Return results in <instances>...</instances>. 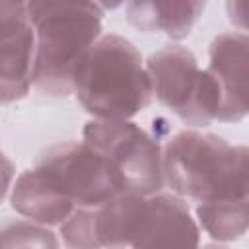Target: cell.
<instances>
[{
    "instance_id": "obj_9",
    "label": "cell",
    "mask_w": 249,
    "mask_h": 249,
    "mask_svg": "<svg viewBox=\"0 0 249 249\" xmlns=\"http://www.w3.org/2000/svg\"><path fill=\"white\" fill-rule=\"evenodd\" d=\"M2 27V103L23 99L33 86L35 70V29L27 10L0 16Z\"/></svg>"
},
{
    "instance_id": "obj_6",
    "label": "cell",
    "mask_w": 249,
    "mask_h": 249,
    "mask_svg": "<svg viewBox=\"0 0 249 249\" xmlns=\"http://www.w3.org/2000/svg\"><path fill=\"white\" fill-rule=\"evenodd\" d=\"M33 167L76 208H95L124 193L109 161L86 140L53 144L41 152Z\"/></svg>"
},
{
    "instance_id": "obj_8",
    "label": "cell",
    "mask_w": 249,
    "mask_h": 249,
    "mask_svg": "<svg viewBox=\"0 0 249 249\" xmlns=\"http://www.w3.org/2000/svg\"><path fill=\"white\" fill-rule=\"evenodd\" d=\"M200 243V228L191 216L187 198L177 193H154L146 196L142 220L132 247L185 245Z\"/></svg>"
},
{
    "instance_id": "obj_15",
    "label": "cell",
    "mask_w": 249,
    "mask_h": 249,
    "mask_svg": "<svg viewBox=\"0 0 249 249\" xmlns=\"http://www.w3.org/2000/svg\"><path fill=\"white\" fill-rule=\"evenodd\" d=\"M226 14L237 29L249 33V0H226Z\"/></svg>"
},
{
    "instance_id": "obj_16",
    "label": "cell",
    "mask_w": 249,
    "mask_h": 249,
    "mask_svg": "<svg viewBox=\"0 0 249 249\" xmlns=\"http://www.w3.org/2000/svg\"><path fill=\"white\" fill-rule=\"evenodd\" d=\"M27 2L29 0H0V16L23 12L27 10Z\"/></svg>"
},
{
    "instance_id": "obj_5",
    "label": "cell",
    "mask_w": 249,
    "mask_h": 249,
    "mask_svg": "<svg viewBox=\"0 0 249 249\" xmlns=\"http://www.w3.org/2000/svg\"><path fill=\"white\" fill-rule=\"evenodd\" d=\"M82 136L109 161L124 191L154 195L163 189V152L130 119H91L86 123Z\"/></svg>"
},
{
    "instance_id": "obj_2",
    "label": "cell",
    "mask_w": 249,
    "mask_h": 249,
    "mask_svg": "<svg viewBox=\"0 0 249 249\" xmlns=\"http://www.w3.org/2000/svg\"><path fill=\"white\" fill-rule=\"evenodd\" d=\"M72 93L93 119H130L150 105L154 88L138 49L128 39L107 33L78 60Z\"/></svg>"
},
{
    "instance_id": "obj_7",
    "label": "cell",
    "mask_w": 249,
    "mask_h": 249,
    "mask_svg": "<svg viewBox=\"0 0 249 249\" xmlns=\"http://www.w3.org/2000/svg\"><path fill=\"white\" fill-rule=\"evenodd\" d=\"M208 72L220 89L218 121H241L249 115V33H218L208 47Z\"/></svg>"
},
{
    "instance_id": "obj_1",
    "label": "cell",
    "mask_w": 249,
    "mask_h": 249,
    "mask_svg": "<svg viewBox=\"0 0 249 249\" xmlns=\"http://www.w3.org/2000/svg\"><path fill=\"white\" fill-rule=\"evenodd\" d=\"M103 8L93 0H29L37 53L33 88L45 97L72 93V72L84 53L101 37Z\"/></svg>"
},
{
    "instance_id": "obj_12",
    "label": "cell",
    "mask_w": 249,
    "mask_h": 249,
    "mask_svg": "<svg viewBox=\"0 0 249 249\" xmlns=\"http://www.w3.org/2000/svg\"><path fill=\"white\" fill-rule=\"evenodd\" d=\"M148 195L119 193L101 206L91 208L93 239L97 247H132Z\"/></svg>"
},
{
    "instance_id": "obj_11",
    "label": "cell",
    "mask_w": 249,
    "mask_h": 249,
    "mask_svg": "<svg viewBox=\"0 0 249 249\" xmlns=\"http://www.w3.org/2000/svg\"><path fill=\"white\" fill-rule=\"evenodd\" d=\"M10 204L23 218L43 226H60L76 210V206L56 193L35 167L18 175L10 191Z\"/></svg>"
},
{
    "instance_id": "obj_17",
    "label": "cell",
    "mask_w": 249,
    "mask_h": 249,
    "mask_svg": "<svg viewBox=\"0 0 249 249\" xmlns=\"http://www.w3.org/2000/svg\"><path fill=\"white\" fill-rule=\"evenodd\" d=\"M93 2H95L99 8H103V10L107 12V10H117V8L123 6L126 0H93Z\"/></svg>"
},
{
    "instance_id": "obj_3",
    "label": "cell",
    "mask_w": 249,
    "mask_h": 249,
    "mask_svg": "<svg viewBox=\"0 0 249 249\" xmlns=\"http://www.w3.org/2000/svg\"><path fill=\"white\" fill-rule=\"evenodd\" d=\"M163 173L173 193L196 204L249 198V146L187 128L167 142Z\"/></svg>"
},
{
    "instance_id": "obj_13",
    "label": "cell",
    "mask_w": 249,
    "mask_h": 249,
    "mask_svg": "<svg viewBox=\"0 0 249 249\" xmlns=\"http://www.w3.org/2000/svg\"><path fill=\"white\" fill-rule=\"evenodd\" d=\"M200 228L216 241L228 243L249 231V198H220L195 206Z\"/></svg>"
},
{
    "instance_id": "obj_10",
    "label": "cell",
    "mask_w": 249,
    "mask_h": 249,
    "mask_svg": "<svg viewBox=\"0 0 249 249\" xmlns=\"http://www.w3.org/2000/svg\"><path fill=\"white\" fill-rule=\"evenodd\" d=\"M206 0H128L126 19L142 33H163L171 41L189 37Z\"/></svg>"
},
{
    "instance_id": "obj_14",
    "label": "cell",
    "mask_w": 249,
    "mask_h": 249,
    "mask_svg": "<svg viewBox=\"0 0 249 249\" xmlns=\"http://www.w3.org/2000/svg\"><path fill=\"white\" fill-rule=\"evenodd\" d=\"M4 247H58L54 233L33 220L29 222H12L2 230Z\"/></svg>"
},
{
    "instance_id": "obj_4",
    "label": "cell",
    "mask_w": 249,
    "mask_h": 249,
    "mask_svg": "<svg viewBox=\"0 0 249 249\" xmlns=\"http://www.w3.org/2000/svg\"><path fill=\"white\" fill-rule=\"evenodd\" d=\"M156 99L189 126H208L218 121L220 89L208 68L181 45H167L146 62Z\"/></svg>"
}]
</instances>
